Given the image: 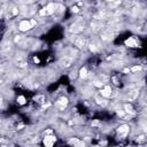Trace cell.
Segmentation results:
<instances>
[{
  "instance_id": "6da1fadb",
  "label": "cell",
  "mask_w": 147,
  "mask_h": 147,
  "mask_svg": "<svg viewBox=\"0 0 147 147\" xmlns=\"http://www.w3.org/2000/svg\"><path fill=\"white\" fill-rule=\"evenodd\" d=\"M56 141H57V138H56V136L52 134V132H47L42 138V145L46 147L54 146L56 144Z\"/></svg>"
},
{
  "instance_id": "7a4b0ae2",
  "label": "cell",
  "mask_w": 147,
  "mask_h": 147,
  "mask_svg": "<svg viewBox=\"0 0 147 147\" xmlns=\"http://www.w3.org/2000/svg\"><path fill=\"white\" fill-rule=\"evenodd\" d=\"M17 28H18V30H20L21 32H26V31L31 30L33 26H32L30 20H22V21H20Z\"/></svg>"
},
{
  "instance_id": "3957f363",
  "label": "cell",
  "mask_w": 147,
  "mask_h": 147,
  "mask_svg": "<svg viewBox=\"0 0 147 147\" xmlns=\"http://www.w3.org/2000/svg\"><path fill=\"white\" fill-rule=\"evenodd\" d=\"M124 45L129 48H138L139 47V41L134 36H131V37H127L124 40Z\"/></svg>"
},
{
  "instance_id": "277c9868",
  "label": "cell",
  "mask_w": 147,
  "mask_h": 147,
  "mask_svg": "<svg viewBox=\"0 0 147 147\" xmlns=\"http://www.w3.org/2000/svg\"><path fill=\"white\" fill-rule=\"evenodd\" d=\"M99 93H100V95H101L102 98L109 99V98L111 96V94H113V88H111L110 85H103L102 87H100Z\"/></svg>"
},
{
  "instance_id": "5b68a950",
  "label": "cell",
  "mask_w": 147,
  "mask_h": 147,
  "mask_svg": "<svg viewBox=\"0 0 147 147\" xmlns=\"http://www.w3.org/2000/svg\"><path fill=\"white\" fill-rule=\"evenodd\" d=\"M116 132L121 137H126L129 134V132H130V126L127 124H122L116 129Z\"/></svg>"
},
{
  "instance_id": "8992f818",
  "label": "cell",
  "mask_w": 147,
  "mask_h": 147,
  "mask_svg": "<svg viewBox=\"0 0 147 147\" xmlns=\"http://www.w3.org/2000/svg\"><path fill=\"white\" fill-rule=\"evenodd\" d=\"M68 103H69V99H68L67 96H61V98L55 102V106L59 107V108L62 110V109H64V108L68 106Z\"/></svg>"
},
{
  "instance_id": "52a82bcc",
  "label": "cell",
  "mask_w": 147,
  "mask_h": 147,
  "mask_svg": "<svg viewBox=\"0 0 147 147\" xmlns=\"http://www.w3.org/2000/svg\"><path fill=\"white\" fill-rule=\"evenodd\" d=\"M44 8H45V11H46V16L53 15L56 11V5L53 3V2H48Z\"/></svg>"
},
{
  "instance_id": "ba28073f",
  "label": "cell",
  "mask_w": 147,
  "mask_h": 147,
  "mask_svg": "<svg viewBox=\"0 0 147 147\" xmlns=\"http://www.w3.org/2000/svg\"><path fill=\"white\" fill-rule=\"evenodd\" d=\"M124 111L126 114H129V115H132V116H134L137 114V111H136L134 107L132 106V103H125L124 105Z\"/></svg>"
},
{
  "instance_id": "9c48e42d",
  "label": "cell",
  "mask_w": 147,
  "mask_h": 147,
  "mask_svg": "<svg viewBox=\"0 0 147 147\" xmlns=\"http://www.w3.org/2000/svg\"><path fill=\"white\" fill-rule=\"evenodd\" d=\"M16 102H17L18 106H25V105L28 103V99H26L25 95H23V94H18V95L16 96Z\"/></svg>"
},
{
  "instance_id": "30bf717a",
  "label": "cell",
  "mask_w": 147,
  "mask_h": 147,
  "mask_svg": "<svg viewBox=\"0 0 147 147\" xmlns=\"http://www.w3.org/2000/svg\"><path fill=\"white\" fill-rule=\"evenodd\" d=\"M78 76H79V78L85 79V78L88 76V70H87V68H86V67H82V68L79 69V71H78Z\"/></svg>"
},
{
  "instance_id": "8fae6325",
  "label": "cell",
  "mask_w": 147,
  "mask_h": 147,
  "mask_svg": "<svg viewBox=\"0 0 147 147\" xmlns=\"http://www.w3.org/2000/svg\"><path fill=\"white\" fill-rule=\"evenodd\" d=\"M34 100H36V102H38V103H44L46 100H45V96L42 95V94H37L36 96H34Z\"/></svg>"
},
{
  "instance_id": "7c38bea8",
  "label": "cell",
  "mask_w": 147,
  "mask_h": 147,
  "mask_svg": "<svg viewBox=\"0 0 147 147\" xmlns=\"http://www.w3.org/2000/svg\"><path fill=\"white\" fill-rule=\"evenodd\" d=\"M141 69H142V67L140 64H136L132 68H130V72H139V71H141Z\"/></svg>"
},
{
  "instance_id": "4fadbf2b",
  "label": "cell",
  "mask_w": 147,
  "mask_h": 147,
  "mask_svg": "<svg viewBox=\"0 0 147 147\" xmlns=\"http://www.w3.org/2000/svg\"><path fill=\"white\" fill-rule=\"evenodd\" d=\"M70 144H71V145H76V146H82V145H84V142L80 141V140H78V139H74V140H71Z\"/></svg>"
},
{
  "instance_id": "5bb4252c",
  "label": "cell",
  "mask_w": 147,
  "mask_h": 147,
  "mask_svg": "<svg viewBox=\"0 0 147 147\" xmlns=\"http://www.w3.org/2000/svg\"><path fill=\"white\" fill-rule=\"evenodd\" d=\"M10 11H11V16H16L18 14V9L17 8H13V9H10Z\"/></svg>"
},
{
  "instance_id": "9a60e30c",
  "label": "cell",
  "mask_w": 147,
  "mask_h": 147,
  "mask_svg": "<svg viewBox=\"0 0 147 147\" xmlns=\"http://www.w3.org/2000/svg\"><path fill=\"white\" fill-rule=\"evenodd\" d=\"M33 62H34L36 64H39V63H40V59H39L37 55H34V56H33Z\"/></svg>"
},
{
  "instance_id": "2e32d148",
  "label": "cell",
  "mask_w": 147,
  "mask_h": 147,
  "mask_svg": "<svg viewBox=\"0 0 147 147\" xmlns=\"http://www.w3.org/2000/svg\"><path fill=\"white\" fill-rule=\"evenodd\" d=\"M71 11H72V13H77V11H79V8H78L77 6H72V8H71Z\"/></svg>"
},
{
  "instance_id": "e0dca14e",
  "label": "cell",
  "mask_w": 147,
  "mask_h": 147,
  "mask_svg": "<svg viewBox=\"0 0 147 147\" xmlns=\"http://www.w3.org/2000/svg\"><path fill=\"white\" fill-rule=\"evenodd\" d=\"M123 72H124V74L130 72V68H125V69H123Z\"/></svg>"
},
{
  "instance_id": "ac0fdd59",
  "label": "cell",
  "mask_w": 147,
  "mask_h": 147,
  "mask_svg": "<svg viewBox=\"0 0 147 147\" xmlns=\"http://www.w3.org/2000/svg\"><path fill=\"white\" fill-rule=\"evenodd\" d=\"M105 1H107V2H111V1H115V0H105Z\"/></svg>"
},
{
  "instance_id": "d6986e66",
  "label": "cell",
  "mask_w": 147,
  "mask_h": 147,
  "mask_svg": "<svg viewBox=\"0 0 147 147\" xmlns=\"http://www.w3.org/2000/svg\"><path fill=\"white\" fill-rule=\"evenodd\" d=\"M0 38H1V37H0Z\"/></svg>"
}]
</instances>
